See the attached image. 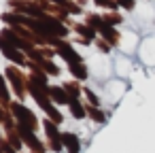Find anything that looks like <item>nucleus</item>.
I'll return each mask as SVG.
<instances>
[{"label":"nucleus","instance_id":"f257e3e1","mask_svg":"<svg viewBox=\"0 0 155 153\" xmlns=\"http://www.w3.org/2000/svg\"><path fill=\"white\" fill-rule=\"evenodd\" d=\"M64 142L70 147V153H77V149H79V140H77L72 134H64Z\"/></svg>","mask_w":155,"mask_h":153},{"label":"nucleus","instance_id":"f03ea898","mask_svg":"<svg viewBox=\"0 0 155 153\" xmlns=\"http://www.w3.org/2000/svg\"><path fill=\"white\" fill-rule=\"evenodd\" d=\"M72 113H74L77 117H83V108H81L79 104H74V102H72Z\"/></svg>","mask_w":155,"mask_h":153},{"label":"nucleus","instance_id":"7ed1b4c3","mask_svg":"<svg viewBox=\"0 0 155 153\" xmlns=\"http://www.w3.org/2000/svg\"><path fill=\"white\" fill-rule=\"evenodd\" d=\"M0 96H2V98H7L9 94H7V89H5V85H2V79H0Z\"/></svg>","mask_w":155,"mask_h":153}]
</instances>
